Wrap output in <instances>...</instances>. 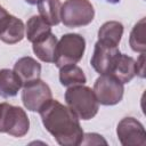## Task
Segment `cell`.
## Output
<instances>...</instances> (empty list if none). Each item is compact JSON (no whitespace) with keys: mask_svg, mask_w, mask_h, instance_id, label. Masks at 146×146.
I'll list each match as a JSON object with an SVG mask.
<instances>
[{"mask_svg":"<svg viewBox=\"0 0 146 146\" xmlns=\"http://www.w3.org/2000/svg\"><path fill=\"white\" fill-rule=\"evenodd\" d=\"M52 98L50 87L41 79L34 80L23 86L22 103L27 111L39 112L42 106Z\"/></svg>","mask_w":146,"mask_h":146,"instance_id":"cell-7","label":"cell"},{"mask_svg":"<svg viewBox=\"0 0 146 146\" xmlns=\"http://www.w3.org/2000/svg\"><path fill=\"white\" fill-rule=\"evenodd\" d=\"M130 47L136 52H145V18H141L135 24L129 38Z\"/></svg>","mask_w":146,"mask_h":146,"instance_id":"cell-19","label":"cell"},{"mask_svg":"<svg viewBox=\"0 0 146 146\" xmlns=\"http://www.w3.org/2000/svg\"><path fill=\"white\" fill-rule=\"evenodd\" d=\"M24 36L25 25L23 21L0 6V40L8 44H15L21 42Z\"/></svg>","mask_w":146,"mask_h":146,"instance_id":"cell-10","label":"cell"},{"mask_svg":"<svg viewBox=\"0 0 146 146\" xmlns=\"http://www.w3.org/2000/svg\"><path fill=\"white\" fill-rule=\"evenodd\" d=\"M23 83L19 76L14 72V70L2 68L0 70V97L9 98L18 94Z\"/></svg>","mask_w":146,"mask_h":146,"instance_id":"cell-14","label":"cell"},{"mask_svg":"<svg viewBox=\"0 0 146 146\" xmlns=\"http://www.w3.org/2000/svg\"><path fill=\"white\" fill-rule=\"evenodd\" d=\"M117 46L110 44L106 42L97 41L95 43L94 54L90 59V64L94 70L99 74H111L116 58L120 55Z\"/></svg>","mask_w":146,"mask_h":146,"instance_id":"cell-9","label":"cell"},{"mask_svg":"<svg viewBox=\"0 0 146 146\" xmlns=\"http://www.w3.org/2000/svg\"><path fill=\"white\" fill-rule=\"evenodd\" d=\"M144 64H145V56L144 52L140 54L139 58L136 62V75H139L140 78H144Z\"/></svg>","mask_w":146,"mask_h":146,"instance_id":"cell-20","label":"cell"},{"mask_svg":"<svg viewBox=\"0 0 146 146\" xmlns=\"http://www.w3.org/2000/svg\"><path fill=\"white\" fill-rule=\"evenodd\" d=\"M46 130L62 146H78L83 139L80 119L68 106L56 99H50L39 111Z\"/></svg>","mask_w":146,"mask_h":146,"instance_id":"cell-1","label":"cell"},{"mask_svg":"<svg viewBox=\"0 0 146 146\" xmlns=\"http://www.w3.org/2000/svg\"><path fill=\"white\" fill-rule=\"evenodd\" d=\"M30 129V120L26 112L8 103L0 104V132L14 137H24Z\"/></svg>","mask_w":146,"mask_h":146,"instance_id":"cell-4","label":"cell"},{"mask_svg":"<svg viewBox=\"0 0 146 146\" xmlns=\"http://www.w3.org/2000/svg\"><path fill=\"white\" fill-rule=\"evenodd\" d=\"M111 75L115 76L123 84L130 82L136 76V60L125 54H120L113 66Z\"/></svg>","mask_w":146,"mask_h":146,"instance_id":"cell-13","label":"cell"},{"mask_svg":"<svg viewBox=\"0 0 146 146\" xmlns=\"http://www.w3.org/2000/svg\"><path fill=\"white\" fill-rule=\"evenodd\" d=\"M14 72L19 76L23 86L40 79L41 75V65L34 58L25 56L19 58L14 65Z\"/></svg>","mask_w":146,"mask_h":146,"instance_id":"cell-11","label":"cell"},{"mask_svg":"<svg viewBox=\"0 0 146 146\" xmlns=\"http://www.w3.org/2000/svg\"><path fill=\"white\" fill-rule=\"evenodd\" d=\"M25 1H26L29 5H36L40 0H25Z\"/></svg>","mask_w":146,"mask_h":146,"instance_id":"cell-21","label":"cell"},{"mask_svg":"<svg viewBox=\"0 0 146 146\" xmlns=\"http://www.w3.org/2000/svg\"><path fill=\"white\" fill-rule=\"evenodd\" d=\"M65 102L70 110L84 121L92 119L99 110V103L94 90L84 84L68 87L65 91Z\"/></svg>","mask_w":146,"mask_h":146,"instance_id":"cell-2","label":"cell"},{"mask_svg":"<svg viewBox=\"0 0 146 146\" xmlns=\"http://www.w3.org/2000/svg\"><path fill=\"white\" fill-rule=\"evenodd\" d=\"M119 141L123 146H145L146 132L144 125L135 117H123L116 127Z\"/></svg>","mask_w":146,"mask_h":146,"instance_id":"cell-8","label":"cell"},{"mask_svg":"<svg viewBox=\"0 0 146 146\" xmlns=\"http://www.w3.org/2000/svg\"><path fill=\"white\" fill-rule=\"evenodd\" d=\"M39 16L50 26L60 23V0H40L38 3Z\"/></svg>","mask_w":146,"mask_h":146,"instance_id":"cell-16","label":"cell"},{"mask_svg":"<svg viewBox=\"0 0 146 146\" xmlns=\"http://www.w3.org/2000/svg\"><path fill=\"white\" fill-rule=\"evenodd\" d=\"M95 17L89 0H65L60 9V22L66 27H81L90 24Z\"/></svg>","mask_w":146,"mask_h":146,"instance_id":"cell-5","label":"cell"},{"mask_svg":"<svg viewBox=\"0 0 146 146\" xmlns=\"http://www.w3.org/2000/svg\"><path fill=\"white\" fill-rule=\"evenodd\" d=\"M33 52L36 57L44 63H54L57 47V38L52 32L43 35L32 43Z\"/></svg>","mask_w":146,"mask_h":146,"instance_id":"cell-12","label":"cell"},{"mask_svg":"<svg viewBox=\"0 0 146 146\" xmlns=\"http://www.w3.org/2000/svg\"><path fill=\"white\" fill-rule=\"evenodd\" d=\"M123 25L117 21L105 22L98 30V40L110 44L119 46L123 35Z\"/></svg>","mask_w":146,"mask_h":146,"instance_id":"cell-15","label":"cell"},{"mask_svg":"<svg viewBox=\"0 0 146 146\" xmlns=\"http://www.w3.org/2000/svg\"><path fill=\"white\" fill-rule=\"evenodd\" d=\"M107 2H110V3H117L120 0H106Z\"/></svg>","mask_w":146,"mask_h":146,"instance_id":"cell-22","label":"cell"},{"mask_svg":"<svg viewBox=\"0 0 146 146\" xmlns=\"http://www.w3.org/2000/svg\"><path fill=\"white\" fill-rule=\"evenodd\" d=\"M92 90L98 103L104 106L119 104L124 94L123 83L111 74H100L96 79Z\"/></svg>","mask_w":146,"mask_h":146,"instance_id":"cell-6","label":"cell"},{"mask_svg":"<svg viewBox=\"0 0 146 146\" xmlns=\"http://www.w3.org/2000/svg\"><path fill=\"white\" fill-rule=\"evenodd\" d=\"M86 50V40L78 33H66L57 41L55 65L59 68L65 65L79 63Z\"/></svg>","mask_w":146,"mask_h":146,"instance_id":"cell-3","label":"cell"},{"mask_svg":"<svg viewBox=\"0 0 146 146\" xmlns=\"http://www.w3.org/2000/svg\"><path fill=\"white\" fill-rule=\"evenodd\" d=\"M59 81L64 87H72L84 84L87 82V78L80 66L70 64L59 67Z\"/></svg>","mask_w":146,"mask_h":146,"instance_id":"cell-17","label":"cell"},{"mask_svg":"<svg viewBox=\"0 0 146 146\" xmlns=\"http://www.w3.org/2000/svg\"><path fill=\"white\" fill-rule=\"evenodd\" d=\"M51 32L50 25L43 21L40 16H32L27 19L26 25H25V35L30 42H34L38 39L42 38L43 35L48 34Z\"/></svg>","mask_w":146,"mask_h":146,"instance_id":"cell-18","label":"cell"}]
</instances>
